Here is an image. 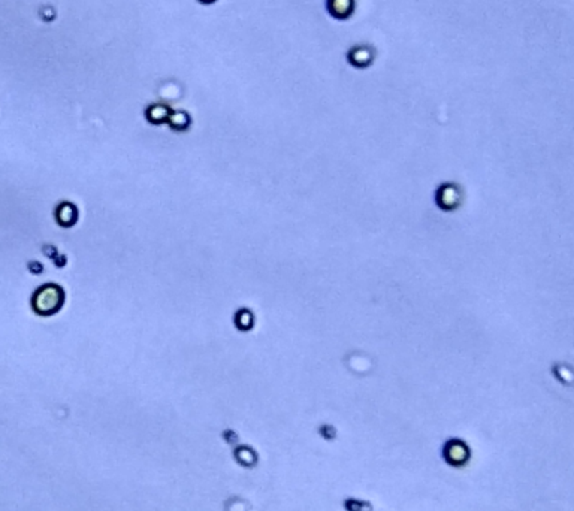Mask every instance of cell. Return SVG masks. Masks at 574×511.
Wrapping results in <instances>:
<instances>
[{"instance_id":"cell-3","label":"cell","mask_w":574,"mask_h":511,"mask_svg":"<svg viewBox=\"0 0 574 511\" xmlns=\"http://www.w3.org/2000/svg\"><path fill=\"white\" fill-rule=\"evenodd\" d=\"M374 60V51L368 45L355 46L349 53V62L356 67H366Z\"/></svg>"},{"instance_id":"cell-5","label":"cell","mask_w":574,"mask_h":511,"mask_svg":"<svg viewBox=\"0 0 574 511\" xmlns=\"http://www.w3.org/2000/svg\"><path fill=\"white\" fill-rule=\"evenodd\" d=\"M353 8H355L353 0H329L328 2L329 13L335 18H340V20L350 17L353 13Z\"/></svg>"},{"instance_id":"cell-2","label":"cell","mask_w":574,"mask_h":511,"mask_svg":"<svg viewBox=\"0 0 574 511\" xmlns=\"http://www.w3.org/2000/svg\"><path fill=\"white\" fill-rule=\"evenodd\" d=\"M78 208L70 202H62L56 209V220L63 228H72L78 221Z\"/></svg>"},{"instance_id":"cell-4","label":"cell","mask_w":574,"mask_h":511,"mask_svg":"<svg viewBox=\"0 0 574 511\" xmlns=\"http://www.w3.org/2000/svg\"><path fill=\"white\" fill-rule=\"evenodd\" d=\"M171 114H172V110L170 108V106L163 105V103H153V105L148 106L147 111H146L147 120H148L151 124H163V123H167V120H170Z\"/></svg>"},{"instance_id":"cell-7","label":"cell","mask_w":574,"mask_h":511,"mask_svg":"<svg viewBox=\"0 0 574 511\" xmlns=\"http://www.w3.org/2000/svg\"><path fill=\"white\" fill-rule=\"evenodd\" d=\"M198 2H200V4H203V5H211V4L215 2V0H198Z\"/></svg>"},{"instance_id":"cell-6","label":"cell","mask_w":574,"mask_h":511,"mask_svg":"<svg viewBox=\"0 0 574 511\" xmlns=\"http://www.w3.org/2000/svg\"><path fill=\"white\" fill-rule=\"evenodd\" d=\"M191 123V118L186 111H172L170 120H167V124H170L174 130H178V132H184L190 127Z\"/></svg>"},{"instance_id":"cell-1","label":"cell","mask_w":574,"mask_h":511,"mask_svg":"<svg viewBox=\"0 0 574 511\" xmlns=\"http://www.w3.org/2000/svg\"><path fill=\"white\" fill-rule=\"evenodd\" d=\"M65 304V292L57 284H44L32 296L33 311L42 316L50 317L57 314Z\"/></svg>"}]
</instances>
